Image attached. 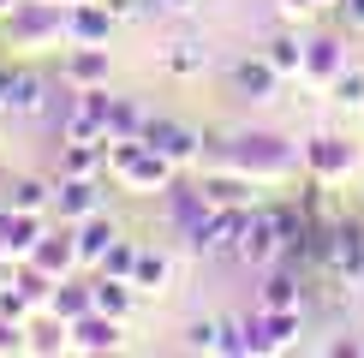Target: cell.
<instances>
[{
	"label": "cell",
	"instance_id": "obj_1",
	"mask_svg": "<svg viewBox=\"0 0 364 358\" xmlns=\"http://www.w3.org/2000/svg\"><path fill=\"white\" fill-rule=\"evenodd\" d=\"M215 168H233L257 185H287L305 168V149H293L281 131H227L215 143Z\"/></svg>",
	"mask_w": 364,
	"mask_h": 358
},
{
	"label": "cell",
	"instance_id": "obj_2",
	"mask_svg": "<svg viewBox=\"0 0 364 358\" xmlns=\"http://www.w3.org/2000/svg\"><path fill=\"white\" fill-rule=\"evenodd\" d=\"M108 179L119 191H138V197H161V191L179 179V168L168 156H161L156 143H144V138H119L108 143Z\"/></svg>",
	"mask_w": 364,
	"mask_h": 358
},
{
	"label": "cell",
	"instance_id": "obj_3",
	"mask_svg": "<svg viewBox=\"0 0 364 358\" xmlns=\"http://www.w3.org/2000/svg\"><path fill=\"white\" fill-rule=\"evenodd\" d=\"M0 24H6V48H48V42H66L72 6H60V0H18Z\"/></svg>",
	"mask_w": 364,
	"mask_h": 358
},
{
	"label": "cell",
	"instance_id": "obj_4",
	"mask_svg": "<svg viewBox=\"0 0 364 358\" xmlns=\"http://www.w3.org/2000/svg\"><path fill=\"white\" fill-rule=\"evenodd\" d=\"M233 263H245V268L281 263V203H251L245 209V233L233 245Z\"/></svg>",
	"mask_w": 364,
	"mask_h": 358
},
{
	"label": "cell",
	"instance_id": "obj_5",
	"mask_svg": "<svg viewBox=\"0 0 364 358\" xmlns=\"http://www.w3.org/2000/svg\"><path fill=\"white\" fill-rule=\"evenodd\" d=\"M108 108H114L108 84L72 90V108L60 119V143H108Z\"/></svg>",
	"mask_w": 364,
	"mask_h": 358
},
{
	"label": "cell",
	"instance_id": "obj_6",
	"mask_svg": "<svg viewBox=\"0 0 364 358\" xmlns=\"http://www.w3.org/2000/svg\"><path fill=\"white\" fill-rule=\"evenodd\" d=\"M245 209L251 203H209V215L186 233V245L197 251V257H233L239 233H245Z\"/></svg>",
	"mask_w": 364,
	"mask_h": 358
},
{
	"label": "cell",
	"instance_id": "obj_7",
	"mask_svg": "<svg viewBox=\"0 0 364 358\" xmlns=\"http://www.w3.org/2000/svg\"><path fill=\"white\" fill-rule=\"evenodd\" d=\"M305 173L311 179H328V185H341V179L358 173V143L341 138V131H316L305 143Z\"/></svg>",
	"mask_w": 364,
	"mask_h": 358
},
{
	"label": "cell",
	"instance_id": "obj_8",
	"mask_svg": "<svg viewBox=\"0 0 364 358\" xmlns=\"http://www.w3.org/2000/svg\"><path fill=\"white\" fill-rule=\"evenodd\" d=\"M323 268L341 281V287H358V281H364V227H358V221H346V215H341L335 227H328Z\"/></svg>",
	"mask_w": 364,
	"mask_h": 358
},
{
	"label": "cell",
	"instance_id": "obj_9",
	"mask_svg": "<svg viewBox=\"0 0 364 358\" xmlns=\"http://www.w3.org/2000/svg\"><path fill=\"white\" fill-rule=\"evenodd\" d=\"M144 143H156L161 156L173 161V168H191V161L203 156V131H197V126H186V119H168V114H149Z\"/></svg>",
	"mask_w": 364,
	"mask_h": 358
},
{
	"label": "cell",
	"instance_id": "obj_10",
	"mask_svg": "<svg viewBox=\"0 0 364 358\" xmlns=\"http://www.w3.org/2000/svg\"><path fill=\"white\" fill-rule=\"evenodd\" d=\"M30 268H42V275H54V281H66L72 268H84L78 263V233H72V221H60V227L42 233V245L30 251Z\"/></svg>",
	"mask_w": 364,
	"mask_h": 358
},
{
	"label": "cell",
	"instance_id": "obj_11",
	"mask_svg": "<svg viewBox=\"0 0 364 358\" xmlns=\"http://www.w3.org/2000/svg\"><path fill=\"white\" fill-rule=\"evenodd\" d=\"M114 6L108 0H72V24H66V48L72 42H84V48H108L114 36Z\"/></svg>",
	"mask_w": 364,
	"mask_h": 358
},
{
	"label": "cell",
	"instance_id": "obj_12",
	"mask_svg": "<svg viewBox=\"0 0 364 358\" xmlns=\"http://www.w3.org/2000/svg\"><path fill=\"white\" fill-rule=\"evenodd\" d=\"M48 233V215H30V209H6V233H0V251L6 263H30V251Z\"/></svg>",
	"mask_w": 364,
	"mask_h": 358
},
{
	"label": "cell",
	"instance_id": "obj_13",
	"mask_svg": "<svg viewBox=\"0 0 364 358\" xmlns=\"http://www.w3.org/2000/svg\"><path fill=\"white\" fill-rule=\"evenodd\" d=\"M161 203H168V221H173L179 239H186L197 221L209 215V197H203V185H197V179H173V185L161 191Z\"/></svg>",
	"mask_w": 364,
	"mask_h": 358
},
{
	"label": "cell",
	"instance_id": "obj_14",
	"mask_svg": "<svg viewBox=\"0 0 364 358\" xmlns=\"http://www.w3.org/2000/svg\"><path fill=\"white\" fill-rule=\"evenodd\" d=\"M227 78H233V90L245 102H269V96H275V84H281V72H275V60H269V54H245V60H233Z\"/></svg>",
	"mask_w": 364,
	"mask_h": 358
},
{
	"label": "cell",
	"instance_id": "obj_15",
	"mask_svg": "<svg viewBox=\"0 0 364 358\" xmlns=\"http://www.w3.org/2000/svg\"><path fill=\"white\" fill-rule=\"evenodd\" d=\"M341 66H346V42L335 36V30H316V36H305V78L335 84Z\"/></svg>",
	"mask_w": 364,
	"mask_h": 358
},
{
	"label": "cell",
	"instance_id": "obj_16",
	"mask_svg": "<svg viewBox=\"0 0 364 358\" xmlns=\"http://www.w3.org/2000/svg\"><path fill=\"white\" fill-rule=\"evenodd\" d=\"M102 209V179H60L54 185V215L60 221H84Z\"/></svg>",
	"mask_w": 364,
	"mask_h": 358
},
{
	"label": "cell",
	"instance_id": "obj_17",
	"mask_svg": "<svg viewBox=\"0 0 364 358\" xmlns=\"http://www.w3.org/2000/svg\"><path fill=\"white\" fill-rule=\"evenodd\" d=\"M60 78H66L72 90L108 84V48H84V42H72V54H66V66H60Z\"/></svg>",
	"mask_w": 364,
	"mask_h": 358
},
{
	"label": "cell",
	"instance_id": "obj_18",
	"mask_svg": "<svg viewBox=\"0 0 364 358\" xmlns=\"http://www.w3.org/2000/svg\"><path fill=\"white\" fill-rule=\"evenodd\" d=\"M114 347H119V317L90 310V317L72 322V352H114Z\"/></svg>",
	"mask_w": 364,
	"mask_h": 358
},
{
	"label": "cell",
	"instance_id": "obj_19",
	"mask_svg": "<svg viewBox=\"0 0 364 358\" xmlns=\"http://www.w3.org/2000/svg\"><path fill=\"white\" fill-rule=\"evenodd\" d=\"M72 233H78V263L84 268H96L102 257H108V245L119 239V227L102 215V209H96V215H84V221H72Z\"/></svg>",
	"mask_w": 364,
	"mask_h": 358
},
{
	"label": "cell",
	"instance_id": "obj_20",
	"mask_svg": "<svg viewBox=\"0 0 364 358\" xmlns=\"http://www.w3.org/2000/svg\"><path fill=\"white\" fill-rule=\"evenodd\" d=\"M299 263H269L263 268V298H257V305L263 310H299Z\"/></svg>",
	"mask_w": 364,
	"mask_h": 358
},
{
	"label": "cell",
	"instance_id": "obj_21",
	"mask_svg": "<svg viewBox=\"0 0 364 358\" xmlns=\"http://www.w3.org/2000/svg\"><path fill=\"white\" fill-rule=\"evenodd\" d=\"M90 310H96V275L90 281H60L54 287V305H48V317H60V322H78V317H90Z\"/></svg>",
	"mask_w": 364,
	"mask_h": 358
},
{
	"label": "cell",
	"instance_id": "obj_22",
	"mask_svg": "<svg viewBox=\"0 0 364 358\" xmlns=\"http://www.w3.org/2000/svg\"><path fill=\"white\" fill-rule=\"evenodd\" d=\"M108 173V143H66L60 179H102Z\"/></svg>",
	"mask_w": 364,
	"mask_h": 358
},
{
	"label": "cell",
	"instance_id": "obj_23",
	"mask_svg": "<svg viewBox=\"0 0 364 358\" xmlns=\"http://www.w3.org/2000/svg\"><path fill=\"white\" fill-rule=\"evenodd\" d=\"M6 209H30V215H54V185L48 179H12Z\"/></svg>",
	"mask_w": 364,
	"mask_h": 358
},
{
	"label": "cell",
	"instance_id": "obj_24",
	"mask_svg": "<svg viewBox=\"0 0 364 358\" xmlns=\"http://www.w3.org/2000/svg\"><path fill=\"white\" fill-rule=\"evenodd\" d=\"M144 126H149L144 102H132V96H114V108H108V143H119V138H144Z\"/></svg>",
	"mask_w": 364,
	"mask_h": 358
},
{
	"label": "cell",
	"instance_id": "obj_25",
	"mask_svg": "<svg viewBox=\"0 0 364 358\" xmlns=\"http://www.w3.org/2000/svg\"><path fill=\"white\" fill-rule=\"evenodd\" d=\"M161 66L173 72V78H191V72H203L209 66V48L197 36H179V42H168V54H161Z\"/></svg>",
	"mask_w": 364,
	"mask_h": 358
},
{
	"label": "cell",
	"instance_id": "obj_26",
	"mask_svg": "<svg viewBox=\"0 0 364 358\" xmlns=\"http://www.w3.org/2000/svg\"><path fill=\"white\" fill-rule=\"evenodd\" d=\"M263 54L275 60V72H281V78H293V72H305V42H299L293 30H275V36L263 42Z\"/></svg>",
	"mask_w": 364,
	"mask_h": 358
},
{
	"label": "cell",
	"instance_id": "obj_27",
	"mask_svg": "<svg viewBox=\"0 0 364 358\" xmlns=\"http://www.w3.org/2000/svg\"><path fill=\"white\" fill-rule=\"evenodd\" d=\"M132 298H138V287H132V281L96 275V310H108V317H119V322H126V317H132Z\"/></svg>",
	"mask_w": 364,
	"mask_h": 358
},
{
	"label": "cell",
	"instance_id": "obj_28",
	"mask_svg": "<svg viewBox=\"0 0 364 358\" xmlns=\"http://www.w3.org/2000/svg\"><path fill=\"white\" fill-rule=\"evenodd\" d=\"M168 275H173L168 257L144 245V251H138V268H132V287H138V293H161V287H168Z\"/></svg>",
	"mask_w": 364,
	"mask_h": 358
},
{
	"label": "cell",
	"instance_id": "obj_29",
	"mask_svg": "<svg viewBox=\"0 0 364 358\" xmlns=\"http://www.w3.org/2000/svg\"><path fill=\"white\" fill-rule=\"evenodd\" d=\"M138 239H114V245H108V257H102L96 263V275H114V281H132V268H138Z\"/></svg>",
	"mask_w": 364,
	"mask_h": 358
},
{
	"label": "cell",
	"instance_id": "obj_30",
	"mask_svg": "<svg viewBox=\"0 0 364 358\" xmlns=\"http://www.w3.org/2000/svg\"><path fill=\"white\" fill-rule=\"evenodd\" d=\"M328 96H335L341 108H364V72L358 66H341V78L328 84Z\"/></svg>",
	"mask_w": 364,
	"mask_h": 358
},
{
	"label": "cell",
	"instance_id": "obj_31",
	"mask_svg": "<svg viewBox=\"0 0 364 358\" xmlns=\"http://www.w3.org/2000/svg\"><path fill=\"white\" fill-rule=\"evenodd\" d=\"M0 352H30V322L0 310Z\"/></svg>",
	"mask_w": 364,
	"mask_h": 358
},
{
	"label": "cell",
	"instance_id": "obj_32",
	"mask_svg": "<svg viewBox=\"0 0 364 358\" xmlns=\"http://www.w3.org/2000/svg\"><path fill=\"white\" fill-rule=\"evenodd\" d=\"M186 347L191 352H221V322H191L186 328Z\"/></svg>",
	"mask_w": 364,
	"mask_h": 358
},
{
	"label": "cell",
	"instance_id": "obj_33",
	"mask_svg": "<svg viewBox=\"0 0 364 358\" xmlns=\"http://www.w3.org/2000/svg\"><path fill=\"white\" fill-rule=\"evenodd\" d=\"M341 18H346V30H364V0H341Z\"/></svg>",
	"mask_w": 364,
	"mask_h": 358
},
{
	"label": "cell",
	"instance_id": "obj_34",
	"mask_svg": "<svg viewBox=\"0 0 364 358\" xmlns=\"http://www.w3.org/2000/svg\"><path fill=\"white\" fill-rule=\"evenodd\" d=\"M149 6H156V12H197L203 0H149Z\"/></svg>",
	"mask_w": 364,
	"mask_h": 358
},
{
	"label": "cell",
	"instance_id": "obj_35",
	"mask_svg": "<svg viewBox=\"0 0 364 358\" xmlns=\"http://www.w3.org/2000/svg\"><path fill=\"white\" fill-rule=\"evenodd\" d=\"M316 6V0H281V12H287V18H299V12H311Z\"/></svg>",
	"mask_w": 364,
	"mask_h": 358
},
{
	"label": "cell",
	"instance_id": "obj_36",
	"mask_svg": "<svg viewBox=\"0 0 364 358\" xmlns=\"http://www.w3.org/2000/svg\"><path fill=\"white\" fill-rule=\"evenodd\" d=\"M12 6H18V0H0V18H6V12H12Z\"/></svg>",
	"mask_w": 364,
	"mask_h": 358
},
{
	"label": "cell",
	"instance_id": "obj_37",
	"mask_svg": "<svg viewBox=\"0 0 364 358\" xmlns=\"http://www.w3.org/2000/svg\"><path fill=\"white\" fill-rule=\"evenodd\" d=\"M316 6H341V0H316Z\"/></svg>",
	"mask_w": 364,
	"mask_h": 358
},
{
	"label": "cell",
	"instance_id": "obj_38",
	"mask_svg": "<svg viewBox=\"0 0 364 358\" xmlns=\"http://www.w3.org/2000/svg\"><path fill=\"white\" fill-rule=\"evenodd\" d=\"M0 78H6V66H0Z\"/></svg>",
	"mask_w": 364,
	"mask_h": 358
}]
</instances>
